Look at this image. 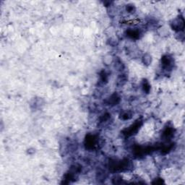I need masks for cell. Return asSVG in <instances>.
I'll use <instances>...</instances> for the list:
<instances>
[{"instance_id":"1","label":"cell","mask_w":185,"mask_h":185,"mask_svg":"<svg viewBox=\"0 0 185 185\" xmlns=\"http://www.w3.org/2000/svg\"><path fill=\"white\" fill-rule=\"evenodd\" d=\"M109 169L111 172L117 173L131 171L133 169V165L131 160L128 158L122 160L110 159L109 162Z\"/></svg>"},{"instance_id":"2","label":"cell","mask_w":185,"mask_h":185,"mask_svg":"<svg viewBox=\"0 0 185 185\" xmlns=\"http://www.w3.org/2000/svg\"><path fill=\"white\" fill-rule=\"evenodd\" d=\"M99 137L96 135L88 134L85 136L84 141L85 147L87 150L90 151H92L96 150L97 148H99L100 145Z\"/></svg>"},{"instance_id":"3","label":"cell","mask_w":185,"mask_h":185,"mask_svg":"<svg viewBox=\"0 0 185 185\" xmlns=\"http://www.w3.org/2000/svg\"><path fill=\"white\" fill-rule=\"evenodd\" d=\"M142 125V121L141 119H137V121L134 122L130 126L127 128L124 129L122 131V135L126 137H130L135 135L139 131L140 127Z\"/></svg>"},{"instance_id":"4","label":"cell","mask_w":185,"mask_h":185,"mask_svg":"<svg viewBox=\"0 0 185 185\" xmlns=\"http://www.w3.org/2000/svg\"><path fill=\"white\" fill-rule=\"evenodd\" d=\"M184 19L181 15L177 17L173 20L171 22V27L176 32H184Z\"/></svg>"},{"instance_id":"5","label":"cell","mask_w":185,"mask_h":185,"mask_svg":"<svg viewBox=\"0 0 185 185\" xmlns=\"http://www.w3.org/2000/svg\"><path fill=\"white\" fill-rule=\"evenodd\" d=\"M161 66L163 70L170 72L174 67V60L170 55H163L161 57Z\"/></svg>"},{"instance_id":"6","label":"cell","mask_w":185,"mask_h":185,"mask_svg":"<svg viewBox=\"0 0 185 185\" xmlns=\"http://www.w3.org/2000/svg\"><path fill=\"white\" fill-rule=\"evenodd\" d=\"M174 132H175V129H174L172 126L168 125L167 127H165V129L163 130L161 137L163 139L168 140V139H170L173 136H174Z\"/></svg>"},{"instance_id":"7","label":"cell","mask_w":185,"mask_h":185,"mask_svg":"<svg viewBox=\"0 0 185 185\" xmlns=\"http://www.w3.org/2000/svg\"><path fill=\"white\" fill-rule=\"evenodd\" d=\"M120 96L118 95L117 93L114 92L112 94L110 97H109L107 100H106V104L107 105L111 106V107H114V106L117 105L119 102H120Z\"/></svg>"},{"instance_id":"8","label":"cell","mask_w":185,"mask_h":185,"mask_svg":"<svg viewBox=\"0 0 185 185\" xmlns=\"http://www.w3.org/2000/svg\"><path fill=\"white\" fill-rule=\"evenodd\" d=\"M126 35L127 37L133 40H137L140 38L141 33L137 29H129L126 31Z\"/></svg>"},{"instance_id":"9","label":"cell","mask_w":185,"mask_h":185,"mask_svg":"<svg viewBox=\"0 0 185 185\" xmlns=\"http://www.w3.org/2000/svg\"><path fill=\"white\" fill-rule=\"evenodd\" d=\"M127 80H128V77L125 74H121L119 75V77H117V80H116V85L117 87H122L127 83Z\"/></svg>"},{"instance_id":"10","label":"cell","mask_w":185,"mask_h":185,"mask_svg":"<svg viewBox=\"0 0 185 185\" xmlns=\"http://www.w3.org/2000/svg\"><path fill=\"white\" fill-rule=\"evenodd\" d=\"M174 143H171L169 144V145H160V149L161 151V153L163 154H167L169 153L170 151L173 149L174 148Z\"/></svg>"},{"instance_id":"11","label":"cell","mask_w":185,"mask_h":185,"mask_svg":"<svg viewBox=\"0 0 185 185\" xmlns=\"http://www.w3.org/2000/svg\"><path fill=\"white\" fill-rule=\"evenodd\" d=\"M114 68L117 71H123L124 69V64L119 57H116V58L115 59Z\"/></svg>"},{"instance_id":"12","label":"cell","mask_w":185,"mask_h":185,"mask_svg":"<svg viewBox=\"0 0 185 185\" xmlns=\"http://www.w3.org/2000/svg\"><path fill=\"white\" fill-rule=\"evenodd\" d=\"M142 90H143L144 92H145V93H149L150 90H151V85L149 84V83H148V81L146 79H144L142 80Z\"/></svg>"},{"instance_id":"13","label":"cell","mask_w":185,"mask_h":185,"mask_svg":"<svg viewBox=\"0 0 185 185\" xmlns=\"http://www.w3.org/2000/svg\"><path fill=\"white\" fill-rule=\"evenodd\" d=\"M142 62L146 66L151 64V62H152V58H151V56L148 54H145V55L142 57Z\"/></svg>"},{"instance_id":"14","label":"cell","mask_w":185,"mask_h":185,"mask_svg":"<svg viewBox=\"0 0 185 185\" xmlns=\"http://www.w3.org/2000/svg\"><path fill=\"white\" fill-rule=\"evenodd\" d=\"M100 80H101V82L104 84H106V83L108 82V75H107V72L104 70H102L101 72H100Z\"/></svg>"},{"instance_id":"15","label":"cell","mask_w":185,"mask_h":185,"mask_svg":"<svg viewBox=\"0 0 185 185\" xmlns=\"http://www.w3.org/2000/svg\"><path fill=\"white\" fill-rule=\"evenodd\" d=\"M132 117V114L130 111H124L120 114V119L122 120H129Z\"/></svg>"},{"instance_id":"16","label":"cell","mask_w":185,"mask_h":185,"mask_svg":"<svg viewBox=\"0 0 185 185\" xmlns=\"http://www.w3.org/2000/svg\"><path fill=\"white\" fill-rule=\"evenodd\" d=\"M111 118V114L109 113H105L103 115H101L99 117V122L100 123H104V122H108L109 119Z\"/></svg>"},{"instance_id":"17","label":"cell","mask_w":185,"mask_h":185,"mask_svg":"<svg viewBox=\"0 0 185 185\" xmlns=\"http://www.w3.org/2000/svg\"><path fill=\"white\" fill-rule=\"evenodd\" d=\"M112 183L114 184H124L123 179L121 177L119 176H114V177L112 178Z\"/></svg>"},{"instance_id":"18","label":"cell","mask_w":185,"mask_h":185,"mask_svg":"<svg viewBox=\"0 0 185 185\" xmlns=\"http://www.w3.org/2000/svg\"><path fill=\"white\" fill-rule=\"evenodd\" d=\"M126 10L130 13H134V11L135 10V8L134 5H132V4H127L126 6Z\"/></svg>"},{"instance_id":"19","label":"cell","mask_w":185,"mask_h":185,"mask_svg":"<svg viewBox=\"0 0 185 185\" xmlns=\"http://www.w3.org/2000/svg\"><path fill=\"white\" fill-rule=\"evenodd\" d=\"M163 183H164V181H163V180L162 179L158 178V179H156L153 181L152 184H163Z\"/></svg>"}]
</instances>
